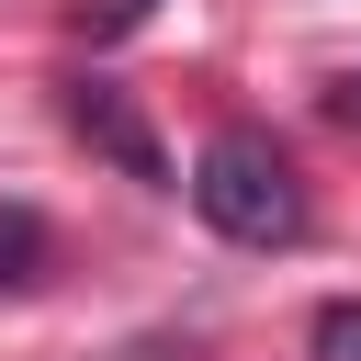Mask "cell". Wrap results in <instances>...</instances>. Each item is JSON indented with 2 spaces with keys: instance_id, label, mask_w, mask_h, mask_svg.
Here are the masks:
<instances>
[{
  "instance_id": "obj_1",
  "label": "cell",
  "mask_w": 361,
  "mask_h": 361,
  "mask_svg": "<svg viewBox=\"0 0 361 361\" xmlns=\"http://www.w3.org/2000/svg\"><path fill=\"white\" fill-rule=\"evenodd\" d=\"M192 214L226 237V248H293L305 237V169L259 135V124H226V135H203V158H192Z\"/></svg>"
},
{
  "instance_id": "obj_2",
  "label": "cell",
  "mask_w": 361,
  "mask_h": 361,
  "mask_svg": "<svg viewBox=\"0 0 361 361\" xmlns=\"http://www.w3.org/2000/svg\"><path fill=\"white\" fill-rule=\"evenodd\" d=\"M68 135L90 147V158H113L124 180H169V158H158V135H147V113L113 90V79H68Z\"/></svg>"
},
{
  "instance_id": "obj_3",
  "label": "cell",
  "mask_w": 361,
  "mask_h": 361,
  "mask_svg": "<svg viewBox=\"0 0 361 361\" xmlns=\"http://www.w3.org/2000/svg\"><path fill=\"white\" fill-rule=\"evenodd\" d=\"M34 271H45V214H34V203H0V282L23 293Z\"/></svg>"
},
{
  "instance_id": "obj_4",
  "label": "cell",
  "mask_w": 361,
  "mask_h": 361,
  "mask_svg": "<svg viewBox=\"0 0 361 361\" xmlns=\"http://www.w3.org/2000/svg\"><path fill=\"white\" fill-rule=\"evenodd\" d=\"M305 350H316V361H361V293H338V305H316V327H305Z\"/></svg>"
},
{
  "instance_id": "obj_5",
  "label": "cell",
  "mask_w": 361,
  "mask_h": 361,
  "mask_svg": "<svg viewBox=\"0 0 361 361\" xmlns=\"http://www.w3.org/2000/svg\"><path fill=\"white\" fill-rule=\"evenodd\" d=\"M158 0H90V45H113V34H135Z\"/></svg>"
},
{
  "instance_id": "obj_6",
  "label": "cell",
  "mask_w": 361,
  "mask_h": 361,
  "mask_svg": "<svg viewBox=\"0 0 361 361\" xmlns=\"http://www.w3.org/2000/svg\"><path fill=\"white\" fill-rule=\"evenodd\" d=\"M316 102H327V124H361V68H338V79L316 90Z\"/></svg>"
}]
</instances>
